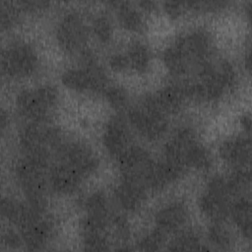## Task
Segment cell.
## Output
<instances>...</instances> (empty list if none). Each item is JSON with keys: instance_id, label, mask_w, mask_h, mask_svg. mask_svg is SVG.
<instances>
[{"instance_id": "obj_32", "label": "cell", "mask_w": 252, "mask_h": 252, "mask_svg": "<svg viewBox=\"0 0 252 252\" xmlns=\"http://www.w3.org/2000/svg\"><path fill=\"white\" fill-rule=\"evenodd\" d=\"M18 17V8L13 6L11 3L2 2L0 9L1 26L3 29H8L16 22Z\"/></svg>"}, {"instance_id": "obj_27", "label": "cell", "mask_w": 252, "mask_h": 252, "mask_svg": "<svg viewBox=\"0 0 252 252\" xmlns=\"http://www.w3.org/2000/svg\"><path fill=\"white\" fill-rule=\"evenodd\" d=\"M211 162L212 158L209 151L202 145L197 143L189 156L188 166H193L196 168H206L211 165Z\"/></svg>"}, {"instance_id": "obj_3", "label": "cell", "mask_w": 252, "mask_h": 252, "mask_svg": "<svg viewBox=\"0 0 252 252\" xmlns=\"http://www.w3.org/2000/svg\"><path fill=\"white\" fill-rule=\"evenodd\" d=\"M57 96V91L51 86L24 90L17 96V105L23 115L42 121L55 106Z\"/></svg>"}, {"instance_id": "obj_16", "label": "cell", "mask_w": 252, "mask_h": 252, "mask_svg": "<svg viewBox=\"0 0 252 252\" xmlns=\"http://www.w3.org/2000/svg\"><path fill=\"white\" fill-rule=\"evenodd\" d=\"M81 175L67 163L55 165L50 171V183L54 190L66 194L75 191L81 180Z\"/></svg>"}, {"instance_id": "obj_20", "label": "cell", "mask_w": 252, "mask_h": 252, "mask_svg": "<svg viewBox=\"0 0 252 252\" xmlns=\"http://www.w3.org/2000/svg\"><path fill=\"white\" fill-rule=\"evenodd\" d=\"M182 169L165 160L164 162H154L147 179V187L161 189L176 180Z\"/></svg>"}, {"instance_id": "obj_23", "label": "cell", "mask_w": 252, "mask_h": 252, "mask_svg": "<svg viewBox=\"0 0 252 252\" xmlns=\"http://www.w3.org/2000/svg\"><path fill=\"white\" fill-rule=\"evenodd\" d=\"M126 57L129 67L139 72L147 70L151 60L149 49L142 43H134L131 45Z\"/></svg>"}, {"instance_id": "obj_36", "label": "cell", "mask_w": 252, "mask_h": 252, "mask_svg": "<svg viewBox=\"0 0 252 252\" xmlns=\"http://www.w3.org/2000/svg\"><path fill=\"white\" fill-rule=\"evenodd\" d=\"M19 4L25 10H29V11L38 10V9L44 8L45 6L48 5V3L43 2V1H22V2H19Z\"/></svg>"}, {"instance_id": "obj_24", "label": "cell", "mask_w": 252, "mask_h": 252, "mask_svg": "<svg viewBox=\"0 0 252 252\" xmlns=\"http://www.w3.org/2000/svg\"><path fill=\"white\" fill-rule=\"evenodd\" d=\"M118 9V18L121 25L132 32H139L143 28L141 15L127 3H116Z\"/></svg>"}, {"instance_id": "obj_14", "label": "cell", "mask_w": 252, "mask_h": 252, "mask_svg": "<svg viewBox=\"0 0 252 252\" xmlns=\"http://www.w3.org/2000/svg\"><path fill=\"white\" fill-rule=\"evenodd\" d=\"M250 140L244 137L230 138L220 147L221 158L234 165H245L250 159Z\"/></svg>"}, {"instance_id": "obj_7", "label": "cell", "mask_w": 252, "mask_h": 252, "mask_svg": "<svg viewBox=\"0 0 252 252\" xmlns=\"http://www.w3.org/2000/svg\"><path fill=\"white\" fill-rule=\"evenodd\" d=\"M119 162L124 179L147 187V179L154 161L145 150L139 147H131L119 158Z\"/></svg>"}, {"instance_id": "obj_5", "label": "cell", "mask_w": 252, "mask_h": 252, "mask_svg": "<svg viewBox=\"0 0 252 252\" xmlns=\"http://www.w3.org/2000/svg\"><path fill=\"white\" fill-rule=\"evenodd\" d=\"M104 72L94 61L85 63L81 69H69L62 75V82L70 89L85 92H101L106 89L107 80Z\"/></svg>"}, {"instance_id": "obj_34", "label": "cell", "mask_w": 252, "mask_h": 252, "mask_svg": "<svg viewBox=\"0 0 252 252\" xmlns=\"http://www.w3.org/2000/svg\"><path fill=\"white\" fill-rule=\"evenodd\" d=\"M110 66L116 71H122L129 67L127 57L122 54H114L110 58Z\"/></svg>"}, {"instance_id": "obj_15", "label": "cell", "mask_w": 252, "mask_h": 252, "mask_svg": "<svg viewBox=\"0 0 252 252\" xmlns=\"http://www.w3.org/2000/svg\"><path fill=\"white\" fill-rule=\"evenodd\" d=\"M187 219V211L181 203H172L156 215V222L158 229L162 232H169L180 227Z\"/></svg>"}, {"instance_id": "obj_29", "label": "cell", "mask_w": 252, "mask_h": 252, "mask_svg": "<svg viewBox=\"0 0 252 252\" xmlns=\"http://www.w3.org/2000/svg\"><path fill=\"white\" fill-rule=\"evenodd\" d=\"M94 32L95 33L96 37L102 41H108L112 35V26L110 21L105 16L96 17L93 24Z\"/></svg>"}, {"instance_id": "obj_28", "label": "cell", "mask_w": 252, "mask_h": 252, "mask_svg": "<svg viewBox=\"0 0 252 252\" xmlns=\"http://www.w3.org/2000/svg\"><path fill=\"white\" fill-rule=\"evenodd\" d=\"M209 238L214 245L220 248H226L231 242L229 231L220 223H216L209 228Z\"/></svg>"}, {"instance_id": "obj_6", "label": "cell", "mask_w": 252, "mask_h": 252, "mask_svg": "<svg viewBox=\"0 0 252 252\" xmlns=\"http://www.w3.org/2000/svg\"><path fill=\"white\" fill-rule=\"evenodd\" d=\"M56 36L64 50L77 52L85 46L88 38V28L79 14L70 12L59 23Z\"/></svg>"}, {"instance_id": "obj_37", "label": "cell", "mask_w": 252, "mask_h": 252, "mask_svg": "<svg viewBox=\"0 0 252 252\" xmlns=\"http://www.w3.org/2000/svg\"><path fill=\"white\" fill-rule=\"evenodd\" d=\"M241 124L243 125V127H244L247 131H249V130H250L251 120H250V116H249V114H246V115L242 116V118H241Z\"/></svg>"}, {"instance_id": "obj_9", "label": "cell", "mask_w": 252, "mask_h": 252, "mask_svg": "<svg viewBox=\"0 0 252 252\" xmlns=\"http://www.w3.org/2000/svg\"><path fill=\"white\" fill-rule=\"evenodd\" d=\"M187 97L184 84L171 85L147 95L143 103L165 116L168 113L177 111Z\"/></svg>"}, {"instance_id": "obj_18", "label": "cell", "mask_w": 252, "mask_h": 252, "mask_svg": "<svg viewBox=\"0 0 252 252\" xmlns=\"http://www.w3.org/2000/svg\"><path fill=\"white\" fill-rule=\"evenodd\" d=\"M115 194L119 204L125 210L135 211L145 199V187L137 182L123 178L117 186Z\"/></svg>"}, {"instance_id": "obj_26", "label": "cell", "mask_w": 252, "mask_h": 252, "mask_svg": "<svg viewBox=\"0 0 252 252\" xmlns=\"http://www.w3.org/2000/svg\"><path fill=\"white\" fill-rule=\"evenodd\" d=\"M170 250H178V251H188V250H199L202 249L200 240L198 236L192 232L182 233L178 237H176L170 244Z\"/></svg>"}, {"instance_id": "obj_8", "label": "cell", "mask_w": 252, "mask_h": 252, "mask_svg": "<svg viewBox=\"0 0 252 252\" xmlns=\"http://www.w3.org/2000/svg\"><path fill=\"white\" fill-rule=\"evenodd\" d=\"M129 119L132 125L149 139H158L166 131L167 122L165 116L151 109L144 103L129 111Z\"/></svg>"}, {"instance_id": "obj_10", "label": "cell", "mask_w": 252, "mask_h": 252, "mask_svg": "<svg viewBox=\"0 0 252 252\" xmlns=\"http://www.w3.org/2000/svg\"><path fill=\"white\" fill-rule=\"evenodd\" d=\"M197 143L189 129L179 130L165 146L166 160L181 169L188 166L189 156Z\"/></svg>"}, {"instance_id": "obj_33", "label": "cell", "mask_w": 252, "mask_h": 252, "mask_svg": "<svg viewBox=\"0 0 252 252\" xmlns=\"http://www.w3.org/2000/svg\"><path fill=\"white\" fill-rule=\"evenodd\" d=\"M164 9L172 17H179L192 9V2L168 1L164 4Z\"/></svg>"}, {"instance_id": "obj_19", "label": "cell", "mask_w": 252, "mask_h": 252, "mask_svg": "<svg viewBox=\"0 0 252 252\" xmlns=\"http://www.w3.org/2000/svg\"><path fill=\"white\" fill-rule=\"evenodd\" d=\"M200 207L202 212L215 221L223 220L230 211L229 199L209 190L202 195Z\"/></svg>"}, {"instance_id": "obj_12", "label": "cell", "mask_w": 252, "mask_h": 252, "mask_svg": "<svg viewBox=\"0 0 252 252\" xmlns=\"http://www.w3.org/2000/svg\"><path fill=\"white\" fill-rule=\"evenodd\" d=\"M24 243L30 249H39L47 241L50 234L48 221L42 217V212H34L21 226Z\"/></svg>"}, {"instance_id": "obj_25", "label": "cell", "mask_w": 252, "mask_h": 252, "mask_svg": "<svg viewBox=\"0 0 252 252\" xmlns=\"http://www.w3.org/2000/svg\"><path fill=\"white\" fill-rule=\"evenodd\" d=\"M232 196L245 193L250 187V172L245 168H239L226 177Z\"/></svg>"}, {"instance_id": "obj_2", "label": "cell", "mask_w": 252, "mask_h": 252, "mask_svg": "<svg viewBox=\"0 0 252 252\" xmlns=\"http://www.w3.org/2000/svg\"><path fill=\"white\" fill-rule=\"evenodd\" d=\"M47 163L37 158L26 157L16 166L17 177L27 196L28 203L39 211H43L45 207Z\"/></svg>"}, {"instance_id": "obj_1", "label": "cell", "mask_w": 252, "mask_h": 252, "mask_svg": "<svg viewBox=\"0 0 252 252\" xmlns=\"http://www.w3.org/2000/svg\"><path fill=\"white\" fill-rule=\"evenodd\" d=\"M20 143L27 157L48 162L51 154L60 153L63 145L59 130L42 121L26 126L20 134Z\"/></svg>"}, {"instance_id": "obj_13", "label": "cell", "mask_w": 252, "mask_h": 252, "mask_svg": "<svg viewBox=\"0 0 252 252\" xmlns=\"http://www.w3.org/2000/svg\"><path fill=\"white\" fill-rule=\"evenodd\" d=\"M103 142L109 154L117 158L131 148L130 133L122 119L112 118L109 120L104 131Z\"/></svg>"}, {"instance_id": "obj_22", "label": "cell", "mask_w": 252, "mask_h": 252, "mask_svg": "<svg viewBox=\"0 0 252 252\" xmlns=\"http://www.w3.org/2000/svg\"><path fill=\"white\" fill-rule=\"evenodd\" d=\"M87 218L106 220H108V207L106 198L101 193H94L86 201Z\"/></svg>"}, {"instance_id": "obj_38", "label": "cell", "mask_w": 252, "mask_h": 252, "mask_svg": "<svg viewBox=\"0 0 252 252\" xmlns=\"http://www.w3.org/2000/svg\"><path fill=\"white\" fill-rule=\"evenodd\" d=\"M141 6H143L145 9L150 10V9L154 8L155 3L152 2V1H143V2H141Z\"/></svg>"}, {"instance_id": "obj_31", "label": "cell", "mask_w": 252, "mask_h": 252, "mask_svg": "<svg viewBox=\"0 0 252 252\" xmlns=\"http://www.w3.org/2000/svg\"><path fill=\"white\" fill-rule=\"evenodd\" d=\"M105 95L109 103L115 108H122L127 101L126 92L119 87H109L106 89Z\"/></svg>"}, {"instance_id": "obj_4", "label": "cell", "mask_w": 252, "mask_h": 252, "mask_svg": "<svg viewBox=\"0 0 252 252\" xmlns=\"http://www.w3.org/2000/svg\"><path fill=\"white\" fill-rule=\"evenodd\" d=\"M2 70L11 77L31 75L37 66L34 50L26 43H16L2 53Z\"/></svg>"}, {"instance_id": "obj_30", "label": "cell", "mask_w": 252, "mask_h": 252, "mask_svg": "<svg viewBox=\"0 0 252 252\" xmlns=\"http://www.w3.org/2000/svg\"><path fill=\"white\" fill-rule=\"evenodd\" d=\"M163 241H164L163 232L158 229L143 237L139 243V246H140V249L145 251H156L162 246Z\"/></svg>"}, {"instance_id": "obj_17", "label": "cell", "mask_w": 252, "mask_h": 252, "mask_svg": "<svg viewBox=\"0 0 252 252\" xmlns=\"http://www.w3.org/2000/svg\"><path fill=\"white\" fill-rule=\"evenodd\" d=\"M163 60L167 69L174 75H183L195 66L193 60L178 39L165 49Z\"/></svg>"}, {"instance_id": "obj_11", "label": "cell", "mask_w": 252, "mask_h": 252, "mask_svg": "<svg viewBox=\"0 0 252 252\" xmlns=\"http://www.w3.org/2000/svg\"><path fill=\"white\" fill-rule=\"evenodd\" d=\"M66 163L81 176L91 174L97 166V159L93 151L86 145L71 143L63 146L61 152Z\"/></svg>"}, {"instance_id": "obj_21", "label": "cell", "mask_w": 252, "mask_h": 252, "mask_svg": "<svg viewBox=\"0 0 252 252\" xmlns=\"http://www.w3.org/2000/svg\"><path fill=\"white\" fill-rule=\"evenodd\" d=\"M232 218L238 227L241 229L244 236L250 238L251 236V205L246 198L238 199L232 207H230Z\"/></svg>"}, {"instance_id": "obj_35", "label": "cell", "mask_w": 252, "mask_h": 252, "mask_svg": "<svg viewBox=\"0 0 252 252\" xmlns=\"http://www.w3.org/2000/svg\"><path fill=\"white\" fill-rule=\"evenodd\" d=\"M3 243L8 246V247H12V248H17L21 245L22 243V239L20 238L19 235H17L15 232L13 231H8L4 236H3Z\"/></svg>"}]
</instances>
